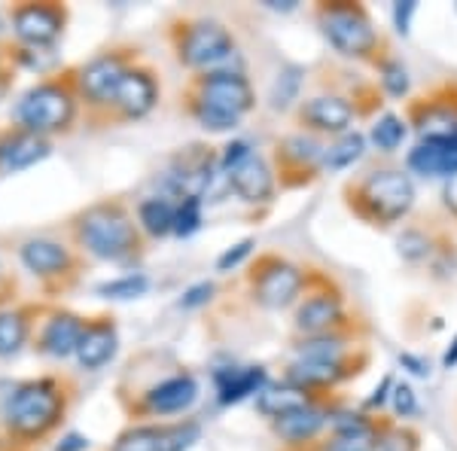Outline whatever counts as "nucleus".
Here are the masks:
<instances>
[{"label":"nucleus","mask_w":457,"mask_h":451,"mask_svg":"<svg viewBox=\"0 0 457 451\" xmlns=\"http://www.w3.org/2000/svg\"><path fill=\"white\" fill-rule=\"evenodd\" d=\"M77 399V381L64 372L6 384L0 394V451H40L62 430Z\"/></svg>","instance_id":"1"},{"label":"nucleus","mask_w":457,"mask_h":451,"mask_svg":"<svg viewBox=\"0 0 457 451\" xmlns=\"http://www.w3.org/2000/svg\"><path fill=\"white\" fill-rule=\"evenodd\" d=\"M64 232L83 256L110 265H125L131 271L146 254V238L137 226L135 208L120 196L98 198V202L73 211L64 223Z\"/></svg>","instance_id":"2"},{"label":"nucleus","mask_w":457,"mask_h":451,"mask_svg":"<svg viewBox=\"0 0 457 451\" xmlns=\"http://www.w3.org/2000/svg\"><path fill=\"white\" fill-rule=\"evenodd\" d=\"M345 205L357 220L375 229H390L409 220L418 202L415 177L396 165H375L345 183Z\"/></svg>","instance_id":"3"},{"label":"nucleus","mask_w":457,"mask_h":451,"mask_svg":"<svg viewBox=\"0 0 457 451\" xmlns=\"http://www.w3.org/2000/svg\"><path fill=\"white\" fill-rule=\"evenodd\" d=\"M79 116H83V101L77 92L73 68H62L53 77L37 79L12 107V125L49 140L71 135Z\"/></svg>","instance_id":"4"},{"label":"nucleus","mask_w":457,"mask_h":451,"mask_svg":"<svg viewBox=\"0 0 457 451\" xmlns=\"http://www.w3.org/2000/svg\"><path fill=\"white\" fill-rule=\"evenodd\" d=\"M168 43L177 64L193 73L245 71L232 28L208 16H180L168 25Z\"/></svg>","instance_id":"5"},{"label":"nucleus","mask_w":457,"mask_h":451,"mask_svg":"<svg viewBox=\"0 0 457 451\" xmlns=\"http://www.w3.org/2000/svg\"><path fill=\"white\" fill-rule=\"evenodd\" d=\"M314 21L323 43L348 62L375 64L387 53L385 34L378 31L372 13L357 0H323L314 6Z\"/></svg>","instance_id":"6"},{"label":"nucleus","mask_w":457,"mask_h":451,"mask_svg":"<svg viewBox=\"0 0 457 451\" xmlns=\"http://www.w3.org/2000/svg\"><path fill=\"white\" fill-rule=\"evenodd\" d=\"M137 62H141V46H135V43H113V46L101 49V53H95L88 62L73 68L77 92H79V101H83L86 125L101 129L122 77L135 68Z\"/></svg>","instance_id":"7"},{"label":"nucleus","mask_w":457,"mask_h":451,"mask_svg":"<svg viewBox=\"0 0 457 451\" xmlns=\"http://www.w3.org/2000/svg\"><path fill=\"white\" fill-rule=\"evenodd\" d=\"M19 263L28 271L46 302L71 293L86 271V256L73 244L53 235H31L19 244Z\"/></svg>","instance_id":"8"},{"label":"nucleus","mask_w":457,"mask_h":451,"mask_svg":"<svg viewBox=\"0 0 457 451\" xmlns=\"http://www.w3.org/2000/svg\"><path fill=\"white\" fill-rule=\"evenodd\" d=\"M312 278L314 271L302 269L299 263L281 254H260L250 263L247 290L250 299L265 312H287V308H296L302 296L312 290Z\"/></svg>","instance_id":"9"},{"label":"nucleus","mask_w":457,"mask_h":451,"mask_svg":"<svg viewBox=\"0 0 457 451\" xmlns=\"http://www.w3.org/2000/svg\"><path fill=\"white\" fill-rule=\"evenodd\" d=\"M198 394H202V384L193 369L177 366L174 372H165L162 379H153L144 388L131 390V399H125L122 409L131 418V424H144V421L183 415L198 403Z\"/></svg>","instance_id":"10"},{"label":"nucleus","mask_w":457,"mask_h":451,"mask_svg":"<svg viewBox=\"0 0 457 451\" xmlns=\"http://www.w3.org/2000/svg\"><path fill=\"white\" fill-rule=\"evenodd\" d=\"M187 92L211 107L213 113H223L228 120H245L256 110V88L245 71H208L193 73Z\"/></svg>","instance_id":"11"},{"label":"nucleus","mask_w":457,"mask_h":451,"mask_svg":"<svg viewBox=\"0 0 457 451\" xmlns=\"http://www.w3.org/2000/svg\"><path fill=\"white\" fill-rule=\"evenodd\" d=\"M323 156H327V140L312 131H287L275 140L271 165H275L281 189H302L323 174Z\"/></svg>","instance_id":"12"},{"label":"nucleus","mask_w":457,"mask_h":451,"mask_svg":"<svg viewBox=\"0 0 457 451\" xmlns=\"http://www.w3.org/2000/svg\"><path fill=\"white\" fill-rule=\"evenodd\" d=\"M351 312L345 293L327 275L312 278V290L302 296V302L293 308V332L296 336H320V332L351 330Z\"/></svg>","instance_id":"13"},{"label":"nucleus","mask_w":457,"mask_h":451,"mask_svg":"<svg viewBox=\"0 0 457 451\" xmlns=\"http://www.w3.org/2000/svg\"><path fill=\"white\" fill-rule=\"evenodd\" d=\"M16 43L55 49L71 25V6L62 0H16L6 10Z\"/></svg>","instance_id":"14"},{"label":"nucleus","mask_w":457,"mask_h":451,"mask_svg":"<svg viewBox=\"0 0 457 451\" xmlns=\"http://www.w3.org/2000/svg\"><path fill=\"white\" fill-rule=\"evenodd\" d=\"M159 101H162V77L150 62L141 58V62L122 77L120 88H116V98H113V104H110L101 129H107V125L141 122L159 107Z\"/></svg>","instance_id":"15"},{"label":"nucleus","mask_w":457,"mask_h":451,"mask_svg":"<svg viewBox=\"0 0 457 451\" xmlns=\"http://www.w3.org/2000/svg\"><path fill=\"white\" fill-rule=\"evenodd\" d=\"M363 116L357 98L342 92H320L305 98L302 104L293 110V120L302 131H312V135L333 140L345 131H353V122Z\"/></svg>","instance_id":"16"},{"label":"nucleus","mask_w":457,"mask_h":451,"mask_svg":"<svg viewBox=\"0 0 457 451\" xmlns=\"http://www.w3.org/2000/svg\"><path fill=\"white\" fill-rule=\"evenodd\" d=\"M88 317L73 312V308L55 305V302H43V312L37 317L34 338H31V351H37L40 357H53V360H68L77 357L79 338L86 332Z\"/></svg>","instance_id":"17"},{"label":"nucleus","mask_w":457,"mask_h":451,"mask_svg":"<svg viewBox=\"0 0 457 451\" xmlns=\"http://www.w3.org/2000/svg\"><path fill=\"white\" fill-rule=\"evenodd\" d=\"M366 366H370V354L366 351H357L345 360H299V357H293L290 363H287L281 379L296 384L302 390H308L312 397L329 399V394H333L336 388H342L345 381L357 379Z\"/></svg>","instance_id":"18"},{"label":"nucleus","mask_w":457,"mask_h":451,"mask_svg":"<svg viewBox=\"0 0 457 451\" xmlns=\"http://www.w3.org/2000/svg\"><path fill=\"white\" fill-rule=\"evenodd\" d=\"M333 399H312L302 409H293L281 415L278 421H271V436L281 442V448L287 451H314L317 442L327 436L329 421H333L336 412Z\"/></svg>","instance_id":"19"},{"label":"nucleus","mask_w":457,"mask_h":451,"mask_svg":"<svg viewBox=\"0 0 457 451\" xmlns=\"http://www.w3.org/2000/svg\"><path fill=\"white\" fill-rule=\"evenodd\" d=\"M385 424H387V418H381V415L336 405L329 430L317 442L314 451H378Z\"/></svg>","instance_id":"20"},{"label":"nucleus","mask_w":457,"mask_h":451,"mask_svg":"<svg viewBox=\"0 0 457 451\" xmlns=\"http://www.w3.org/2000/svg\"><path fill=\"white\" fill-rule=\"evenodd\" d=\"M405 171L424 180H448L457 174V129L418 138L405 153Z\"/></svg>","instance_id":"21"},{"label":"nucleus","mask_w":457,"mask_h":451,"mask_svg":"<svg viewBox=\"0 0 457 451\" xmlns=\"http://www.w3.org/2000/svg\"><path fill=\"white\" fill-rule=\"evenodd\" d=\"M226 177L228 187H232V196H238L250 208H269V205H275L278 192H281L275 165L256 150L241 165H235Z\"/></svg>","instance_id":"22"},{"label":"nucleus","mask_w":457,"mask_h":451,"mask_svg":"<svg viewBox=\"0 0 457 451\" xmlns=\"http://www.w3.org/2000/svg\"><path fill=\"white\" fill-rule=\"evenodd\" d=\"M53 156V140L31 135L19 125H0V177L34 168Z\"/></svg>","instance_id":"23"},{"label":"nucleus","mask_w":457,"mask_h":451,"mask_svg":"<svg viewBox=\"0 0 457 451\" xmlns=\"http://www.w3.org/2000/svg\"><path fill=\"white\" fill-rule=\"evenodd\" d=\"M116 354H120V327H116L113 314H95L88 317L86 332L79 338L77 347V363L86 372H98L107 363H113Z\"/></svg>","instance_id":"24"},{"label":"nucleus","mask_w":457,"mask_h":451,"mask_svg":"<svg viewBox=\"0 0 457 451\" xmlns=\"http://www.w3.org/2000/svg\"><path fill=\"white\" fill-rule=\"evenodd\" d=\"M43 302H28L21 299L10 308H0V360L19 357L25 347H31L37 317L43 312Z\"/></svg>","instance_id":"25"},{"label":"nucleus","mask_w":457,"mask_h":451,"mask_svg":"<svg viewBox=\"0 0 457 451\" xmlns=\"http://www.w3.org/2000/svg\"><path fill=\"white\" fill-rule=\"evenodd\" d=\"M269 381H271L269 369L262 363H250V366L228 363L213 372V388H217L220 405H238L245 399H256Z\"/></svg>","instance_id":"26"},{"label":"nucleus","mask_w":457,"mask_h":451,"mask_svg":"<svg viewBox=\"0 0 457 451\" xmlns=\"http://www.w3.org/2000/svg\"><path fill=\"white\" fill-rule=\"evenodd\" d=\"M357 336L351 330L320 332V336H296L293 338V357L299 360H345L357 354Z\"/></svg>","instance_id":"27"},{"label":"nucleus","mask_w":457,"mask_h":451,"mask_svg":"<svg viewBox=\"0 0 457 451\" xmlns=\"http://www.w3.org/2000/svg\"><path fill=\"white\" fill-rule=\"evenodd\" d=\"M135 217L141 226L146 241H162L168 235H174V217H177V202L165 192H150L135 205Z\"/></svg>","instance_id":"28"},{"label":"nucleus","mask_w":457,"mask_h":451,"mask_svg":"<svg viewBox=\"0 0 457 451\" xmlns=\"http://www.w3.org/2000/svg\"><path fill=\"white\" fill-rule=\"evenodd\" d=\"M312 399H323V397H312L308 390H302L296 388V384H290V381H269L262 388V394L253 399L256 403V412L269 421H278L281 415H287V412H293V409H302V405H308Z\"/></svg>","instance_id":"29"},{"label":"nucleus","mask_w":457,"mask_h":451,"mask_svg":"<svg viewBox=\"0 0 457 451\" xmlns=\"http://www.w3.org/2000/svg\"><path fill=\"white\" fill-rule=\"evenodd\" d=\"M409 131H411L409 116L394 113V110H385V113H378L372 120L370 131H366V138H370L372 150H378L381 156H394V153H400L403 146H405V140H409Z\"/></svg>","instance_id":"30"},{"label":"nucleus","mask_w":457,"mask_h":451,"mask_svg":"<svg viewBox=\"0 0 457 451\" xmlns=\"http://www.w3.org/2000/svg\"><path fill=\"white\" fill-rule=\"evenodd\" d=\"M370 153V138L360 129L345 131L333 140H327V156H323V174H338L348 171V168L357 165L360 159Z\"/></svg>","instance_id":"31"},{"label":"nucleus","mask_w":457,"mask_h":451,"mask_svg":"<svg viewBox=\"0 0 457 451\" xmlns=\"http://www.w3.org/2000/svg\"><path fill=\"white\" fill-rule=\"evenodd\" d=\"M308 71L302 64H281V71L275 73L269 88V107L275 113H290L302 104V86H305Z\"/></svg>","instance_id":"32"},{"label":"nucleus","mask_w":457,"mask_h":451,"mask_svg":"<svg viewBox=\"0 0 457 451\" xmlns=\"http://www.w3.org/2000/svg\"><path fill=\"white\" fill-rule=\"evenodd\" d=\"M442 238L445 235H436L427 226H403V232L396 235V254L409 265H430Z\"/></svg>","instance_id":"33"},{"label":"nucleus","mask_w":457,"mask_h":451,"mask_svg":"<svg viewBox=\"0 0 457 451\" xmlns=\"http://www.w3.org/2000/svg\"><path fill=\"white\" fill-rule=\"evenodd\" d=\"M375 73H378V88H381V95H385V98L405 101L411 95L409 64H405L400 55L390 53V49L378 58V62H375Z\"/></svg>","instance_id":"34"},{"label":"nucleus","mask_w":457,"mask_h":451,"mask_svg":"<svg viewBox=\"0 0 457 451\" xmlns=\"http://www.w3.org/2000/svg\"><path fill=\"white\" fill-rule=\"evenodd\" d=\"M204 427L195 418L159 421V451H189L202 439Z\"/></svg>","instance_id":"35"},{"label":"nucleus","mask_w":457,"mask_h":451,"mask_svg":"<svg viewBox=\"0 0 457 451\" xmlns=\"http://www.w3.org/2000/svg\"><path fill=\"white\" fill-rule=\"evenodd\" d=\"M150 275L146 271H125L120 278H110V280H101L95 287V296L101 299H110V302H131V299H141V296L150 293Z\"/></svg>","instance_id":"36"},{"label":"nucleus","mask_w":457,"mask_h":451,"mask_svg":"<svg viewBox=\"0 0 457 451\" xmlns=\"http://www.w3.org/2000/svg\"><path fill=\"white\" fill-rule=\"evenodd\" d=\"M10 43V64L16 71H37L40 77H53L58 58H55V49H40V46H25V43H16V40H6Z\"/></svg>","instance_id":"37"},{"label":"nucleus","mask_w":457,"mask_h":451,"mask_svg":"<svg viewBox=\"0 0 457 451\" xmlns=\"http://www.w3.org/2000/svg\"><path fill=\"white\" fill-rule=\"evenodd\" d=\"M180 110L195 125H202L204 131H211V135H226V131H235L241 125L238 120H228V116H223V113H213L211 107H204L202 101L193 98V95H189L187 88L180 92Z\"/></svg>","instance_id":"38"},{"label":"nucleus","mask_w":457,"mask_h":451,"mask_svg":"<svg viewBox=\"0 0 457 451\" xmlns=\"http://www.w3.org/2000/svg\"><path fill=\"white\" fill-rule=\"evenodd\" d=\"M110 451H159V421L129 424L116 436Z\"/></svg>","instance_id":"39"},{"label":"nucleus","mask_w":457,"mask_h":451,"mask_svg":"<svg viewBox=\"0 0 457 451\" xmlns=\"http://www.w3.org/2000/svg\"><path fill=\"white\" fill-rule=\"evenodd\" d=\"M204 223V202L202 198H177L174 217V238H193Z\"/></svg>","instance_id":"40"},{"label":"nucleus","mask_w":457,"mask_h":451,"mask_svg":"<svg viewBox=\"0 0 457 451\" xmlns=\"http://www.w3.org/2000/svg\"><path fill=\"white\" fill-rule=\"evenodd\" d=\"M421 412V399H418V390L411 388L409 381H396L394 394H390V415H394L396 424H405Z\"/></svg>","instance_id":"41"},{"label":"nucleus","mask_w":457,"mask_h":451,"mask_svg":"<svg viewBox=\"0 0 457 451\" xmlns=\"http://www.w3.org/2000/svg\"><path fill=\"white\" fill-rule=\"evenodd\" d=\"M378 451H421V436H418V430H411V427L387 421Z\"/></svg>","instance_id":"42"},{"label":"nucleus","mask_w":457,"mask_h":451,"mask_svg":"<svg viewBox=\"0 0 457 451\" xmlns=\"http://www.w3.org/2000/svg\"><path fill=\"white\" fill-rule=\"evenodd\" d=\"M253 250H256V238H241V241H235L232 247H226L223 254L217 256V263H213V269L220 271V275H228V271H235V269H241L250 256H253Z\"/></svg>","instance_id":"43"},{"label":"nucleus","mask_w":457,"mask_h":451,"mask_svg":"<svg viewBox=\"0 0 457 451\" xmlns=\"http://www.w3.org/2000/svg\"><path fill=\"white\" fill-rule=\"evenodd\" d=\"M213 296H217V284H213V280H195V284H189L187 290L180 293L177 308H183V312H195V308L211 305Z\"/></svg>","instance_id":"44"},{"label":"nucleus","mask_w":457,"mask_h":451,"mask_svg":"<svg viewBox=\"0 0 457 451\" xmlns=\"http://www.w3.org/2000/svg\"><path fill=\"white\" fill-rule=\"evenodd\" d=\"M418 16V0H396L390 6V21H394V31L400 37L411 34V21Z\"/></svg>","instance_id":"45"},{"label":"nucleus","mask_w":457,"mask_h":451,"mask_svg":"<svg viewBox=\"0 0 457 451\" xmlns=\"http://www.w3.org/2000/svg\"><path fill=\"white\" fill-rule=\"evenodd\" d=\"M394 384H396L394 375H385L381 384H375L372 394L363 399V412H370V415H381V409H390V394H394Z\"/></svg>","instance_id":"46"},{"label":"nucleus","mask_w":457,"mask_h":451,"mask_svg":"<svg viewBox=\"0 0 457 451\" xmlns=\"http://www.w3.org/2000/svg\"><path fill=\"white\" fill-rule=\"evenodd\" d=\"M19 293H21L19 278L12 275V271H6V265L0 263V308H10V305H16V302H21Z\"/></svg>","instance_id":"47"},{"label":"nucleus","mask_w":457,"mask_h":451,"mask_svg":"<svg viewBox=\"0 0 457 451\" xmlns=\"http://www.w3.org/2000/svg\"><path fill=\"white\" fill-rule=\"evenodd\" d=\"M400 366L409 375H415V379H430V375H433L430 360L421 357V354H415V351H403L400 354Z\"/></svg>","instance_id":"48"},{"label":"nucleus","mask_w":457,"mask_h":451,"mask_svg":"<svg viewBox=\"0 0 457 451\" xmlns=\"http://www.w3.org/2000/svg\"><path fill=\"white\" fill-rule=\"evenodd\" d=\"M92 446V439H88L86 433H77V430H68L58 436V442L53 446V451H88Z\"/></svg>","instance_id":"49"},{"label":"nucleus","mask_w":457,"mask_h":451,"mask_svg":"<svg viewBox=\"0 0 457 451\" xmlns=\"http://www.w3.org/2000/svg\"><path fill=\"white\" fill-rule=\"evenodd\" d=\"M442 205H445L448 217L457 223V174L448 177V180H442Z\"/></svg>","instance_id":"50"},{"label":"nucleus","mask_w":457,"mask_h":451,"mask_svg":"<svg viewBox=\"0 0 457 451\" xmlns=\"http://www.w3.org/2000/svg\"><path fill=\"white\" fill-rule=\"evenodd\" d=\"M262 6L265 10H271V13H296L299 10V0H262Z\"/></svg>","instance_id":"51"},{"label":"nucleus","mask_w":457,"mask_h":451,"mask_svg":"<svg viewBox=\"0 0 457 451\" xmlns=\"http://www.w3.org/2000/svg\"><path fill=\"white\" fill-rule=\"evenodd\" d=\"M442 369H448V372L457 369V336L452 338V342H448L445 351H442Z\"/></svg>","instance_id":"52"},{"label":"nucleus","mask_w":457,"mask_h":451,"mask_svg":"<svg viewBox=\"0 0 457 451\" xmlns=\"http://www.w3.org/2000/svg\"><path fill=\"white\" fill-rule=\"evenodd\" d=\"M12 83H16V68H6V71H0V101H4L6 95L12 92Z\"/></svg>","instance_id":"53"},{"label":"nucleus","mask_w":457,"mask_h":451,"mask_svg":"<svg viewBox=\"0 0 457 451\" xmlns=\"http://www.w3.org/2000/svg\"><path fill=\"white\" fill-rule=\"evenodd\" d=\"M6 68H12L10 64V43L0 40V71H6Z\"/></svg>","instance_id":"54"},{"label":"nucleus","mask_w":457,"mask_h":451,"mask_svg":"<svg viewBox=\"0 0 457 451\" xmlns=\"http://www.w3.org/2000/svg\"><path fill=\"white\" fill-rule=\"evenodd\" d=\"M454 10H457V4H454Z\"/></svg>","instance_id":"55"}]
</instances>
